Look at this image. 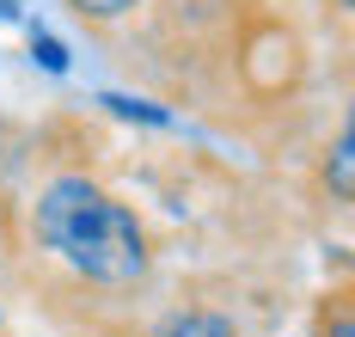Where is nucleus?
I'll return each instance as SVG.
<instances>
[{"label":"nucleus","instance_id":"obj_8","mask_svg":"<svg viewBox=\"0 0 355 337\" xmlns=\"http://www.w3.org/2000/svg\"><path fill=\"white\" fill-rule=\"evenodd\" d=\"M12 12H19V0H0V19H12Z\"/></svg>","mask_w":355,"mask_h":337},{"label":"nucleus","instance_id":"obj_4","mask_svg":"<svg viewBox=\"0 0 355 337\" xmlns=\"http://www.w3.org/2000/svg\"><path fill=\"white\" fill-rule=\"evenodd\" d=\"M68 6L80 12V19H98V25H105V19H123V12H135L141 0H68Z\"/></svg>","mask_w":355,"mask_h":337},{"label":"nucleus","instance_id":"obj_7","mask_svg":"<svg viewBox=\"0 0 355 337\" xmlns=\"http://www.w3.org/2000/svg\"><path fill=\"white\" fill-rule=\"evenodd\" d=\"M331 337H355V319H349V313H337V325H331Z\"/></svg>","mask_w":355,"mask_h":337},{"label":"nucleus","instance_id":"obj_3","mask_svg":"<svg viewBox=\"0 0 355 337\" xmlns=\"http://www.w3.org/2000/svg\"><path fill=\"white\" fill-rule=\"evenodd\" d=\"M331 190H337V202H349V196H355V135H349V129H343L337 148H331Z\"/></svg>","mask_w":355,"mask_h":337},{"label":"nucleus","instance_id":"obj_2","mask_svg":"<svg viewBox=\"0 0 355 337\" xmlns=\"http://www.w3.org/2000/svg\"><path fill=\"white\" fill-rule=\"evenodd\" d=\"M159 337H239L220 313H178V319H166L159 325Z\"/></svg>","mask_w":355,"mask_h":337},{"label":"nucleus","instance_id":"obj_5","mask_svg":"<svg viewBox=\"0 0 355 337\" xmlns=\"http://www.w3.org/2000/svg\"><path fill=\"white\" fill-rule=\"evenodd\" d=\"M31 49L43 55V68H49V74H62V68H68V55H62V43H55V37H31Z\"/></svg>","mask_w":355,"mask_h":337},{"label":"nucleus","instance_id":"obj_6","mask_svg":"<svg viewBox=\"0 0 355 337\" xmlns=\"http://www.w3.org/2000/svg\"><path fill=\"white\" fill-rule=\"evenodd\" d=\"M105 105H110V111H123V116H147V123H166V111H153V105H129V98H116V92H110Z\"/></svg>","mask_w":355,"mask_h":337},{"label":"nucleus","instance_id":"obj_1","mask_svg":"<svg viewBox=\"0 0 355 337\" xmlns=\"http://www.w3.org/2000/svg\"><path fill=\"white\" fill-rule=\"evenodd\" d=\"M37 239L68 263L73 276L105 282V288H129L147 276V233L141 221L105 196L86 178H55L37 196Z\"/></svg>","mask_w":355,"mask_h":337}]
</instances>
